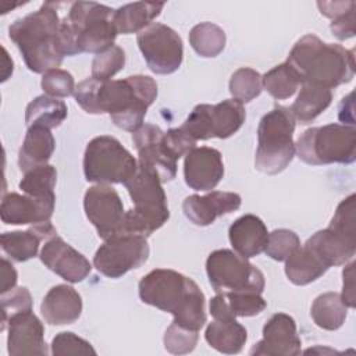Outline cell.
<instances>
[{"instance_id":"obj_1","label":"cell","mask_w":356,"mask_h":356,"mask_svg":"<svg viewBox=\"0 0 356 356\" xmlns=\"http://www.w3.org/2000/svg\"><path fill=\"white\" fill-rule=\"evenodd\" d=\"M74 96L86 113H107L118 128L135 132L143 125L146 111L156 100L157 85L147 75H131L117 81L88 78L78 83Z\"/></svg>"},{"instance_id":"obj_2","label":"cell","mask_w":356,"mask_h":356,"mask_svg":"<svg viewBox=\"0 0 356 356\" xmlns=\"http://www.w3.org/2000/svg\"><path fill=\"white\" fill-rule=\"evenodd\" d=\"M139 298L171 313L172 323L193 331H199L207 320L203 292L193 280L174 270L156 268L146 274L139 282Z\"/></svg>"},{"instance_id":"obj_3","label":"cell","mask_w":356,"mask_h":356,"mask_svg":"<svg viewBox=\"0 0 356 356\" xmlns=\"http://www.w3.org/2000/svg\"><path fill=\"white\" fill-rule=\"evenodd\" d=\"M355 50L324 43L316 35H305L292 47L286 63L299 74L302 83L337 88L355 76Z\"/></svg>"},{"instance_id":"obj_4","label":"cell","mask_w":356,"mask_h":356,"mask_svg":"<svg viewBox=\"0 0 356 356\" xmlns=\"http://www.w3.org/2000/svg\"><path fill=\"white\" fill-rule=\"evenodd\" d=\"M113 8L95 1H76L60 22L58 49L63 56L99 54L113 46L118 32Z\"/></svg>"},{"instance_id":"obj_5","label":"cell","mask_w":356,"mask_h":356,"mask_svg":"<svg viewBox=\"0 0 356 356\" xmlns=\"http://www.w3.org/2000/svg\"><path fill=\"white\" fill-rule=\"evenodd\" d=\"M60 19L53 3L17 19L8 28L10 39L21 51L26 67L38 74L57 68L64 56L58 49Z\"/></svg>"},{"instance_id":"obj_6","label":"cell","mask_w":356,"mask_h":356,"mask_svg":"<svg viewBox=\"0 0 356 356\" xmlns=\"http://www.w3.org/2000/svg\"><path fill=\"white\" fill-rule=\"evenodd\" d=\"M124 185L134 207L125 211L118 234H136L147 238L161 228L170 217L161 181L152 167L139 161L136 172Z\"/></svg>"},{"instance_id":"obj_7","label":"cell","mask_w":356,"mask_h":356,"mask_svg":"<svg viewBox=\"0 0 356 356\" xmlns=\"http://www.w3.org/2000/svg\"><path fill=\"white\" fill-rule=\"evenodd\" d=\"M295 117L289 107L275 106L264 114L257 128L256 170L275 175L284 171L295 156Z\"/></svg>"},{"instance_id":"obj_8","label":"cell","mask_w":356,"mask_h":356,"mask_svg":"<svg viewBox=\"0 0 356 356\" xmlns=\"http://www.w3.org/2000/svg\"><path fill=\"white\" fill-rule=\"evenodd\" d=\"M295 153L312 165L352 164L356 160V129L342 124L309 128L299 136Z\"/></svg>"},{"instance_id":"obj_9","label":"cell","mask_w":356,"mask_h":356,"mask_svg":"<svg viewBox=\"0 0 356 356\" xmlns=\"http://www.w3.org/2000/svg\"><path fill=\"white\" fill-rule=\"evenodd\" d=\"M138 170L134 156L113 136L93 138L85 150L83 174L96 184H125Z\"/></svg>"},{"instance_id":"obj_10","label":"cell","mask_w":356,"mask_h":356,"mask_svg":"<svg viewBox=\"0 0 356 356\" xmlns=\"http://www.w3.org/2000/svg\"><path fill=\"white\" fill-rule=\"evenodd\" d=\"M206 271L213 289L220 292L264 291V274L245 257L228 249H218L209 254Z\"/></svg>"},{"instance_id":"obj_11","label":"cell","mask_w":356,"mask_h":356,"mask_svg":"<svg viewBox=\"0 0 356 356\" xmlns=\"http://www.w3.org/2000/svg\"><path fill=\"white\" fill-rule=\"evenodd\" d=\"M150 249L146 236L117 234L104 239L93 257V266L108 278H120L146 263Z\"/></svg>"},{"instance_id":"obj_12","label":"cell","mask_w":356,"mask_h":356,"mask_svg":"<svg viewBox=\"0 0 356 356\" xmlns=\"http://www.w3.org/2000/svg\"><path fill=\"white\" fill-rule=\"evenodd\" d=\"M136 42L147 67L154 74H172L181 67L182 39L170 26L160 22L150 24L138 33Z\"/></svg>"},{"instance_id":"obj_13","label":"cell","mask_w":356,"mask_h":356,"mask_svg":"<svg viewBox=\"0 0 356 356\" xmlns=\"http://www.w3.org/2000/svg\"><path fill=\"white\" fill-rule=\"evenodd\" d=\"M83 209L102 239H108L120 232L125 210L114 188L106 184L90 186L83 197Z\"/></svg>"},{"instance_id":"obj_14","label":"cell","mask_w":356,"mask_h":356,"mask_svg":"<svg viewBox=\"0 0 356 356\" xmlns=\"http://www.w3.org/2000/svg\"><path fill=\"white\" fill-rule=\"evenodd\" d=\"M132 140L139 154V161L152 167L161 184L177 175V161L164 143V132L153 124H143L132 132Z\"/></svg>"},{"instance_id":"obj_15","label":"cell","mask_w":356,"mask_h":356,"mask_svg":"<svg viewBox=\"0 0 356 356\" xmlns=\"http://www.w3.org/2000/svg\"><path fill=\"white\" fill-rule=\"evenodd\" d=\"M302 341L295 320L285 313L273 314L263 327V339L250 349L252 356H296Z\"/></svg>"},{"instance_id":"obj_16","label":"cell","mask_w":356,"mask_h":356,"mask_svg":"<svg viewBox=\"0 0 356 356\" xmlns=\"http://www.w3.org/2000/svg\"><path fill=\"white\" fill-rule=\"evenodd\" d=\"M40 260L49 270L68 282L83 281L92 270L89 260L57 235L43 245Z\"/></svg>"},{"instance_id":"obj_17","label":"cell","mask_w":356,"mask_h":356,"mask_svg":"<svg viewBox=\"0 0 356 356\" xmlns=\"http://www.w3.org/2000/svg\"><path fill=\"white\" fill-rule=\"evenodd\" d=\"M7 349L11 356L47 355L44 327L32 310L13 314L7 321Z\"/></svg>"},{"instance_id":"obj_18","label":"cell","mask_w":356,"mask_h":356,"mask_svg":"<svg viewBox=\"0 0 356 356\" xmlns=\"http://www.w3.org/2000/svg\"><path fill=\"white\" fill-rule=\"evenodd\" d=\"M224 175V163L217 149L202 146L192 149L184 161V177L195 191L214 189Z\"/></svg>"},{"instance_id":"obj_19","label":"cell","mask_w":356,"mask_h":356,"mask_svg":"<svg viewBox=\"0 0 356 356\" xmlns=\"http://www.w3.org/2000/svg\"><path fill=\"white\" fill-rule=\"evenodd\" d=\"M241 203L242 199L238 193L211 191L203 196H188L182 203V209L191 222L195 225L206 227L213 224L217 217L238 210Z\"/></svg>"},{"instance_id":"obj_20","label":"cell","mask_w":356,"mask_h":356,"mask_svg":"<svg viewBox=\"0 0 356 356\" xmlns=\"http://www.w3.org/2000/svg\"><path fill=\"white\" fill-rule=\"evenodd\" d=\"M54 203L56 199H38L13 192L3 196L0 216L3 222L13 225L47 222L53 216Z\"/></svg>"},{"instance_id":"obj_21","label":"cell","mask_w":356,"mask_h":356,"mask_svg":"<svg viewBox=\"0 0 356 356\" xmlns=\"http://www.w3.org/2000/svg\"><path fill=\"white\" fill-rule=\"evenodd\" d=\"M40 312L44 321L51 325L72 324L82 313L81 295L70 285H56L43 298Z\"/></svg>"},{"instance_id":"obj_22","label":"cell","mask_w":356,"mask_h":356,"mask_svg":"<svg viewBox=\"0 0 356 356\" xmlns=\"http://www.w3.org/2000/svg\"><path fill=\"white\" fill-rule=\"evenodd\" d=\"M228 236L235 253L249 259L264 252L268 241V231L257 216L245 214L232 222Z\"/></svg>"},{"instance_id":"obj_23","label":"cell","mask_w":356,"mask_h":356,"mask_svg":"<svg viewBox=\"0 0 356 356\" xmlns=\"http://www.w3.org/2000/svg\"><path fill=\"white\" fill-rule=\"evenodd\" d=\"M306 245H309L328 267L345 264L356 253V236L342 234L331 227L317 231L306 241Z\"/></svg>"},{"instance_id":"obj_24","label":"cell","mask_w":356,"mask_h":356,"mask_svg":"<svg viewBox=\"0 0 356 356\" xmlns=\"http://www.w3.org/2000/svg\"><path fill=\"white\" fill-rule=\"evenodd\" d=\"M267 303L256 292H220L210 300V313L214 318L250 317L261 313Z\"/></svg>"},{"instance_id":"obj_25","label":"cell","mask_w":356,"mask_h":356,"mask_svg":"<svg viewBox=\"0 0 356 356\" xmlns=\"http://www.w3.org/2000/svg\"><path fill=\"white\" fill-rule=\"evenodd\" d=\"M56 147V140L49 128L40 125L28 127L25 139L18 153V165L21 171L28 172L32 168L47 164Z\"/></svg>"},{"instance_id":"obj_26","label":"cell","mask_w":356,"mask_h":356,"mask_svg":"<svg viewBox=\"0 0 356 356\" xmlns=\"http://www.w3.org/2000/svg\"><path fill=\"white\" fill-rule=\"evenodd\" d=\"M285 261V274L295 285H307L320 278L330 268L306 243L299 246Z\"/></svg>"},{"instance_id":"obj_27","label":"cell","mask_w":356,"mask_h":356,"mask_svg":"<svg viewBox=\"0 0 356 356\" xmlns=\"http://www.w3.org/2000/svg\"><path fill=\"white\" fill-rule=\"evenodd\" d=\"M204 338L216 350L225 355H234L242 350L248 339V332L235 318H214L207 325Z\"/></svg>"},{"instance_id":"obj_28","label":"cell","mask_w":356,"mask_h":356,"mask_svg":"<svg viewBox=\"0 0 356 356\" xmlns=\"http://www.w3.org/2000/svg\"><path fill=\"white\" fill-rule=\"evenodd\" d=\"M164 3L138 1L129 3L114 11V25L118 33L129 35L143 31L152 21L160 15Z\"/></svg>"},{"instance_id":"obj_29","label":"cell","mask_w":356,"mask_h":356,"mask_svg":"<svg viewBox=\"0 0 356 356\" xmlns=\"http://www.w3.org/2000/svg\"><path fill=\"white\" fill-rule=\"evenodd\" d=\"M332 100V93L330 89L302 83V89L293 102L291 111L295 117V121L300 124H309L314 121L330 104Z\"/></svg>"},{"instance_id":"obj_30","label":"cell","mask_w":356,"mask_h":356,"mask_svg":"<svg viewBox=\"0 0 356 356\" xmlns=\"http://www.w3.org/2000/svg\"><path fill=\"white\" fill-rule=\"evenodd\" d=\"M67 118V106L63 100L42 95L35 97L25 111V122L28 127L40 125L49 129L58 127Z\"/></svg>"},{"instance_id":"obj_31","label":"cell","mask_w":356,"mask_h":356,"mask_svg":"<svg viewBox=\"0 0 356 356\" xmlns=\"http://www.w3.org/2000/svg\"><path fill=\"white\" fill-rule=\"evenodd\" d=\"M312 318L323 330L334 331L338 330L346 318L348 306L337 292H325L318 295L310 310Z\"/></svg>"},{"instance_id":"obj_32","label":"cell","mask_w":356,"mask_h":356,"mask_svg":"<svg viewBox=\"0 0 356 356\" xmlns=\"http://www.w3.org/2000/svg\"><path fill=\"white\" fill-rule=\"evenodd\" d=\"M245 107L235 99L222 100L218 104L211 106L210 120L213 136L227 139L234 135L245 122Z\"/></svg>"},{"instance_id":"obj_33","label":"cell","mask_w":356,"mask_h":356,"mask_svg":"<svg viewBox=\"0 0 356 356\" xmlns=\"http://www.w3.org/2000/svg\"><path fill=\"white\" fill-rule=\"evenodd\" d=\"M261 83L274 99L284 100L295 95L302 85V79L292 65L282 63L266 72L261 78Z\"/></svg>"},{"instance_id":"obj_34","label":"cell","mask_w":356,"mask_h":356,"mask_svg":"<svg viewBox=\"0 0 356 356\" xmlns=\"http://www.w3.org/2000/svg\"><path fill=\"white\" fill-rule=\"evenodd\" d=\"M189 43L202 57H216L225 47V32L216 24L200 22L189 32Z\"/></svg>"},{"instance_id":"obj_35","label":"cell","mask_w":356,"mask_h":356,"mask_svg":"<svg viewBox=\"0 0 356 356\" xmlns=\"http://www.w3.org/2000/svg\"><path fill=\"white\" fill-rule=\"evenodd\" d=\"M57 181V171L53 165L44 164L25 172L19 182V189L25 195L38 199H56L54 186Z\"/></svg>"},{"instance_id":"obj_36","label":"cell","mask_w":356,"mask_h":356,"mask_svg":"<svg viewBox=\"0 0 356 356\" xmlns=\"http://www.w3.org/2000/svg\"><path fill=\"white\" fill-rule=\"evenodd\" d=\"M43 241L32 228L1 234V249L14 261H26L38 254L39 243Z\"/></svg>"},{"instance_id":"obj_37","label":"cell","mask_w":356,"mask_h":356,"mask_svg":"<svg viewBox=\"0 0 356 356\" xmlns=\"http://www.w3.org/2000/svg\"><path fill=\"white\" fill-rule=\"evenodd\" d=\"M261 75L253 68H239L229 79V92L239 103H249L261 93Z\"/></svg>"},{"instance_id":"obj_38","label":"cell","mask_w":356,"mask_h":356,"mask_svg":"<svg viewBox=\"0 0 356 356\" xmlns=\"http://www.w3.org/2000/svg\"><path fill=\"white\" fill-rule=\"evenodd\" d=\"M125 65V53L120 46L113 44L107 50L95 56L92 63V78L108 81Z\"/></svg>"},{"instance_id":"obj_39","label":"cell","mask_w":356,"mask_h":356,"mask_svg":"<svg viewBox=\"0 0 356 356\" xmlns=\"http://www.w3.org/2000/svg\"><path fill=\"white\" fill-rule=\"evenodd\" d=\"M300 241L293 231L289 229H275L268 234V241L264 252L267 256L277 261H285L298 248Z\"/></svg>"},{"instance_id":"obj_40","label":"cell","mask_w":356,"mask_h":356,"mask_svg":"<svg viewBox=\"0 0 356 356\" xmlns=\"http://www.w3.org/2000/svg\"><path fill=\"white\" fill-rule=\"evenodd\" d=\"M199 331H193L172 323L164 334V348L174 355H185L195 349Z\"/></svg>"},{"instance_id":"obj_41","label":"cell","mask_w":356,"mask_h":356,"mask_svg":"<svg viewBox=\"0 0 356 356\" xmlns=\"http://www.w3.org/2000/svg\"><path fill=\"white\" fill-rule=\"evenodd\" d=\"M42 89L46 95L53 97H68L75 92V82L68 71L54 68L46 71L42 76Z\"/></svg>"},{"instance_id":"obj_42","label":"cell","mask_w":356,"mask_h":356,"mask_svg":"<svg viewBox=\"0 0 356 356\" xmlns=\"http://www.w3.org/2000/svg\"><path fill=\"white\" fill-rule=\"evenodd\" d=\"M32 310V298L25 286L13 288L1 293V330H6L7 321L13 314Z\"/></svg>"},{"instance_id":"obj_43","label":"cell","mask_w":356,"mask_h":356,"mask_svg":"<svg viewBox=\"0 0 356 356\" xmlns=\"http://www.w3.org/2000/svg\"><path fill=\"white\" fill-rule=\"evenodd\" d=\"M51 353L54 356L96 355V350L88 341L79 338L74 332H60L51 341Z\"/></svg>"},{"instance_id":"obj_44","label":"cell","mask_w":356,"mask_h":356,"mask_svg":"<svg viewBox=\"0 0 356 356\" xmlns=\"http://www.w3.org/2000/svg\"><path fill=\"white\" fill-rule=\"evenodd\" d=\"M164 143L171 154L179 160L181 156H186L192 149H195L196 140L182 127H179L164 132Z\"/></svg>"},{"instance_id":"obj_45","label":"cell","mask_w":356,"mask_h":356,"mask_svg":"<svg viewBox=\"0 0 356 356\" xmlns=\"http://www.w3.org/2000/svg\"><path fill=\"white\" fill-rule=\"evenodd\" d=\"M355 25L356 22H355V7H353L348 13L334 18L332 22L330 24V29L339 40H345L355 36V32H356Z\"/></svg>"},{"instance_id":"obj_46","label":"cell","mask_w":356,"mask_h":356,"mask_svg":"<svg viewBox=\"0 0 356 356\" xmlns=\"http://www.w3.org/2000/svg\"><path fill=\"white\" fill-rule=\"evenodd\" d=\"M343 289H342V300L348 307H355V263L352 261L343 268Z\"/></svg>"},{"instance_id":"obj_47","label":"cell","mask_w":356,"mask_h":356,"mask_svg":"<svg viewBox=\"0 0 356 356\" xmlns=\"http://www.w3.org/2000/svg\"><path fill=\"white\" fill-rule=\"evenodd\" d=\"M320 13L328 18H337L355 7V1H318Z\"/></svg>"},{"instance_id":"obj_48","label":"cell","mask_w":356,"mask_h":356,"mask_svg":"<svg viewBox=\"0 0 356 356\" xmlns=\"http://www.w3.org/2000/svg\"><path fill=\"white\" fill-rule=\"evenodd\" d=\"M1 293L15 288L17 271L7 259H1Z\"/></svg>"},{"instance_id":"obj_49","label":"cell","mask_w":356,"mask_h":356,"mask_svg":"<svg viewBox=\"0 0 356 356\" xmlns=\"http://www.w3.org/2000/svg\"><path fill=\"white\" fill-rule=\"evenodd\" d=\"M339 120L345 124H349L353 127L355 118H353V93H349L346 97L342 99L341 106H339V113H338Z\"/></svg>"}]
</instances>
